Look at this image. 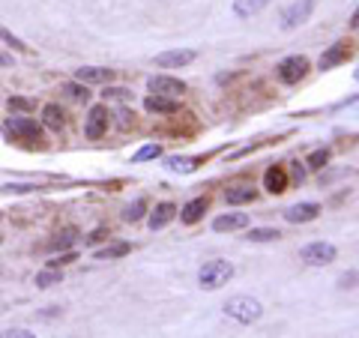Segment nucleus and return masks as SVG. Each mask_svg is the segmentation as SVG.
Wrapping results in <instances>:
<instances>
[{"mask_svg": "<svg viewBox=\"0 0 359 338\" xmlns=\"http://www.w3.org/2000/svg\"><path fill=\"white\" fill-rule=\"evenodd\" d=\"M63 93L72 99V102H90V96H93V93H90V87L81 84V81H66L63 84Z\"/></svg>", "mask_w": 359, "mask_h": 338, "instance_id": "obj_24", "label": "nucleus"}, {"mask_svg": "<svg viewBox=\"0 0 359 338\" xmlns=\"http://www.w3.org/2000/svg\"><path fill=\"white\" fill-rule=\"evenodd\" d=\"M278 236H282V231H276V227H252L246 240L248 243H276Z\"/></svg>", "mask_w": 359, "mask_h": 338, "instance_id": "obj_26", "label": "nucleus"}, {"mask_svg": "<svg viewBox=\"0 0 359 338\" xmlns=\"http://www.w3.org/2000/svg\"><path fill=\"white\" fill-rule=\"evenodd\" d=\"M0 39H3L6 45H13L15 51H22V54H30V45H24V42H22V39H18V36H13V33L6 31V27H0Z\"/></svg>", "mask_w": 359, "mask_h": 338, "instance_id": "obj_30", "label": "nucleus"}, {"mask_svg": "<svg viewBox=\"0 0 359 338\" xmlns=\"http://www.w3.org/2000/svg\"><path fill=\"white\" fill-rule=\"evenodd\" d=\"M314 6H317V0H294V3L282 13V31H296V27H303L308 18H312Z\"/></svg>", "mask_w": 359, "mask_h": 338, "instance_id": "obj_5", "label": "nucleus"}, {"mask_svg": "<svg viewBox=\"0 0 359 338\" xmlns=\"http://www.w3.org/2000/svg\"><path fill=\"white\" fill-rule=\"evenodd\" d=\"M159 156H162V147H159V144H147V147H141V150L132 156V162L135 165L138 162H150V159H159Z\"/></svg>", "mask_w": 359, "mask_h": 338, "instance_id": "obj_29", "label": "nucleus"}, {"mask_svg": "<svg viewBox=\"0 0 359 338\" xmlns=\"http://www.w3.org/2000/svg\"><path fill=\"white\" fill-rule=\"evenodd\" d=\"M78 243V227H63L48 240V252H69Z\"/></svg>", "mask_w": 359, "mask_h": 338, "instance_id": "obj_18", "label": "nucleus"}, {"mask_svg": "<svg viewBox=\"0 0 359 338\" xmlns=\"http://www.w3.org/2000/svg\"><path fill=\"white\" fill-rule=\"evenodd\" d=\"M9 111L30 114V111H36V102H33V99H24V96H13V99H9Z\"/></svg>", "mask_w": 359, "mask_h": 338, "instance_id": "obj_28", "label": "nucleus"}, {"mask_svg": "<svg viewBox=\"0 0 359 338\" xmlns=\"http://www.w3.org/2000/svg\"><path fill=\"white\" fill-rule=\"evenodd\" d=\"M257 198V188L255 186H234L225 192V201L231 207H239V204H252Z\"/></svg>", "mask_w": 359, "mask_h": 338, "instance_id": "obj_20", "label": "nucleus"}, {"mask_svg": "<svg viewBox=\"0 0 359 338\" xmlns=\"http://www.w3.org/2000/svg\"><path fill=\"white\" fill-rule=\"evenodd\" d=\"M174 216H177V207L171 201H162V204H156V210L150 213L147 218V225H150V231H162V227H168L174 222Z\"/></svg>", "mask_w": 359, "mask_h": 338, "instance_id": "obj_15", "label": "nucleus"}, {"mask_svg": "<svg viewBox=\"0 0 359 338\" xmlns=\"http://www.w3.org/2000/svg\"><path fill=\"white\" fill-rule=\"evenodd\" d=\"M338 257V248L333 243H324V240H317V243H308L299 248V261L308 264V266H329Z\"/></svg>", "mask_w": 359, "mask_h": 338, "instance_id": "obj_3", "label": "nucleus"}, {"mask_svg": "<svg viewBox=\"0 0 359 338\" xmlns=\"http://www.w3.org/2000/svg\"><path fill=\"white\" fill-rule=\"evenodd\" d=\"M353 57V48H351V42H335V45H329L326 51L321 54V69H335V66H342V63H347Z\"/></svg>", "mask_w": 359, "mask_h": 338, "instance_id": "obj_9", "label": "nucleus"}, {"mask_svg": "<svg viewBox=\"0 0 359 338\" xmlns=\"http://www.w3.org/2000/svg\"><path fill=\"white\" fill-rule=\"evenodd\" d=\"M102 96H105V99H129V90H126V87H108V84H105Z\"/></svg>", "mask_w": 359, "mask_h": 338, "instance_id": "obj_32", "label": "nucleus"}, {"mask_svg": "<svg viewBox=\"0 0 359 338\" xmlns=\"http://www.w3.org/2000/svg\"><path fill=\"white\" fill-rule=\"evenodd\" d=\"M243 227H248V216L246 213H225L213 218V231L216 234H231V231H243Z\"/></svg>", "mask_w": 359, "mask_h": 338, "instance_id": "obj_16", "label": "nucleus"}, {"mask_svg": "<svg viewBox=\"0 0 359 338\" xmlns=\"http://www.w3.org/2000/svg\"><path fill=\"white\" fill-rule=\"evenodd\" d=\"M108 123H111V111L105 105H93L87 111V123H84V135L90 141H99L108 132Z\"/></svg>", "mask_w": 359, "mask_h": 338, "instance_id": "obj_6", "label": "nucleus"}, {"mask_svg": "<svg viewBox=\"0 0 359 338\" xmlns=\"http://www.w3.org/2000/svg\"><path fill=\"white\" fill-rule=\"evenodd\" d=\"M326 162H329V150H314L312 156L305 159V165H308V168H314V171H317V168H324Z\"/></svg>", "mask_w": 359, "mask_h": 338, "instance_id": "obj_31", "label": "nucleus"}, {"mask_svg": "<svg viewBox=\"0 0 359 338\" xmlns=\"http://www.w3.org/2000/svg\"><path fill=\"white\" fill-rule=\"evenodd\" d=\"M198 162L201 159H186V156H168L165 159V168L168 171H174V174H189V171H195Z\"/></svg>", "mask_w": 359, "mask_h": 338, "instance_id": "obj_22", "label": "nucleus"}, {"mask_svg": "<svg viewBox=\"0 0 359 338\" xmlns=\"http://www.w3.org/2000/svg\"><path fill=\"white\" fill-rule=\"evenodd\" d=\"M308 66L312 63H308L305 54H291V57H285V61L276 66V75H278V81L282 84H299L308 75Z\"/></svg>", "mask_w": 359, "mask_h": 338, "instance_id": "obj_4", "label": "nucleus"}, {"mask_svg": "<svg viewBox=\"0 0 359 338\" xmlns=\"http://www.w3.org/2000/svg\"><path fill=\"white\" fill-rule=\"evenodd\" d=\"M147 216V201H144V198H138V201L135 204H129L126 207V210H123V222H141V218Z\"/></svg>", "mask_w": 359, "mask_h": 338, "instance_id": "obj_27", "label": "nucleus"}, {"mask_svg": "<svg viewBox=\"0 0 359 338\" xmlns=\"http://www.w3.org/2000/svg\"><path fill=\"white\" fill-rule=\"evenodd\" d=\"M0 66H13V54H3V51H0Z\"/></svg>", "mask_w": 359, "mask_h": 338, "instance_id": "obj_35", "label": "nucleus"}, {"mask_svg": "<svg viewBox=\"0 0 359 338\" xmlns=\"http://www.w3.org/2000/svg\"><path fill=\"white\" fill-rule=\"evenodd\" d=\"M33 332H27V330H6V332H0V338H30Z\"/></svg>", "mask_w": 359, "mask_h": 338, "instance_id": "obj_33", "label": "nucleus"}, {"mask_svg": "<svg viewBox=\"0 0 359 338\" xmlns=\"http://www.w3.org/2000/svg\"><path fill=\"white\" fill-rule=\"evenodd\" d=\"M225 314L231 317V321L243 323V326H252L261 321L264 314V305L255 300V296H231V300L225 303Z\"/></svg>", "mask_w": 359, "mask_h": 338, "instance_id": "obj_2", "label": "nucleus"}, {"mask_svg": "<svg viewBox=\"0 0 359 338\" xmlns=\"http://www.w3.org/2000/svg\"><path fill=\"white\" fill-rule=\"evenodd\" d=\"M234 278V264L225 261V257H216V261H207L201 270H198V284L204 291H218L222 284H228Z\"/></svg>", "mask_w": 359, "mask_h": 338, "instance_id": "obj_1", "label": "nucleus"}, {"mask_svg": "<svg viewBox=\"0 0 359 338\" xmlns=\"http://www.w3.org/2000/svg\"><path fill=\"white\" fill-rule=\"evenodd\" d=\"M63 282V273H60V266H48V270H42V273H36V287H54V284H60Z\"/></svg>", "mask_w": 359, "mask_h": 338, "instance_id": "obj_25", "label": "nucleus"}, {"mask_svg": "<svg viewBox=\"0 0 359 338\" xmlns=\"http://www.w3.org/2000/svg\"><path fill=\"white\" fill-rule=\"evenodd\" d=\"M198 57L195 48H174V51H162L156 57V66L159 69H180V66H189Z\"/></svg>", "mask_w": 359, "mask_h": 338, "instance_id": "obj_8", "label": "nucleus"}, {"mask_svg": "<svg viewBox=\"0 0 359 338\" xmlns=\"http://www.w3.org/2000/svg\"><path fill=\"white\" fill-rule=\"evenodd\" d=\"M294 177H296V180H303V177H305V171H303V168H299V162L294 165Z\"/></svg>", "mask_w": 359, "mask_h": 338, "instance_id": "obj_36", "label": "nucleus"}, {"mask_svg": "<svg viewBox=\"0 0 359 338\" xmlns=\"http://www.w3.org/2000/svg\"><path fill=\"white\" fill-rule=\"evenodd\" d=\"M42 126L45 129H51V132H60V129L66 126V114H63V108L54 105V102H48L42 108Z\"/></svg>", "mask_w": 359, "mask_h": 338, "instance_id": "obj_19", "label": "nucleus"}, {"mask_svg": "<svg viewBox=\"0 0 359 338\" xmlns=\"http://www.w3.org/2000/svg\"><path fill=\"white\" fill-rule=\"evenodd\" d=\"M207 213V198H192L183 210H180V222L183 225H198Z\"/></svg>", "mask_w": 359, "mask_h": 338, "instance_id": "obj_17", "label": "nucleus"}, {"mask_svg": "<svg viewBox=\"0 0 359 338\" xmlns=\"http://www.w3.org/2000/svg\"><path fill=\"white\" fill-rule=\"evenodd\" d=\"M144 108L150 114H177L180 111V102L177 96H162V93H150L144 99Z\"/></svg>", "mask_w": 359, "mask_h": 338, "instance_id": "obj_14", "label": "nucleus"}, {"mask_svg": "<svg viewBox=\"0 0 359 338\" xmlns=\"http://www.w3.org/2000/svg\"><path fill=\"white\" fill-rule=\"evenodd\" d=\"M6 132L18 138V141H42V126L36 120H30V117H13L6 123Z\"/></svg>", "mask_w": 359, "mask_h": 338, "instance_id": "obj_7", "label": "nucleus"}, {"mask_svg": "<svg viewBox=\"0 0 359 338\" xmlns=\"http://www.w3.org/2000/svg\"><path fill=\"white\" fill-rule=\"evenodd\" d=\"M287 168L285 165H269L266 171H264V188L269 195H282L287 192Z\"/></svg>", "mask_w": 359, "mask_h": 338, "instance_id": "obj_13", "label": "nucleus"}, {"mask_svg": "<svg viewBox=\"0 0 359 338\" xmlns=\"http://www.w3.org/2000/svg\"><path fill=\"white\" fill-rule=\"evenodd\" d=\"M353 282H356V273H347V275H342V282H338V284H342V287H353Z\"/></svg>", "mask_w": 359, "mask_h": 338, "instance_id": "obj_34", "label": "nucleus"}, {"mask_svg": "<svg viewBox=\"0 0 359 338\" xmlns=\"http://www.w3.org/2000/svg\"><path fill=\"white\" fill-rule=\"evenodd\" d=\"M129 252H132V246H129V243H111V246L99 248L96 261H117V257H126Z\"/></svg>", "mask_w": 359, "mask_h": 338, "instance_id": "obj_23", "label": "nucleus"}, {"mask_svg": "<svg viewBox=\"0 0 359 338\" xmlns=\"http://www.w3.org/2000/svg\"><path fill=\"white\" fill-rule=\"evenodd\" d=\"M321 216V204L314 201H303V204H294L285 210V218L291 225H305V222H314V218Z\"/></svg>", "mask_w": 359, "mask_h": 338, "instance_id": "obj_11", "label": "nucleus"}, {"mask_svg": "<svg viewBox=\"0 0 359 338\" xmlns=\"http://www.w3.org/2000/svg\"><path fill=\"white\" fill-rule=\"evenodd\" d=\"M273 3V0H234V15L237 18H252Z\"/></svg>", "mask_w": 359, "mask_h": 338, "instance_id": "obj_21", "label": "nucleus"}, {"mask_svg": "<svg viewBox=\"0 0 359 338\" xmlns=\"http://www.w3.org/2000/svg\"><path fill=\"white\" fill-rule=\"evenodd\" d=\"M150 93H162V96H183L186 93V81L180 78H171V75H153L147 81Z\"/></svg>", "mask_w": 359, "mask_h": 338, "instance_id": "obj_10", "label": "nucleus"}, {"mask_svg": "<svg viewBox=\"0 0 359 338\" xmlns=\"http://www.w3.org/2000/svg\"><path fill=\"white\" fill-rule=\"evenodd\" d=\"M75 81L81 84H111L114 81V69H105V66H81L75 69Z\"/></svg>", "mask_w": 359, "mask_h": 338, "instance_id": "obj_12", "label": "nucleus"}]
</instances>
